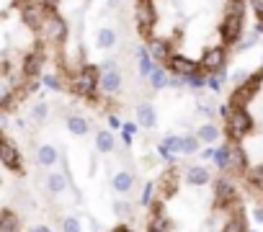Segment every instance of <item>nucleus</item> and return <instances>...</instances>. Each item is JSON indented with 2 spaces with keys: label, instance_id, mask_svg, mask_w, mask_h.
Instances as JSON below:
<instances>
[{
  "label": "nucleus",
  "instance_id": "4c0bfd02",
  "mask_svg": "<svg viewBox=\"0 0 263 232\" xmlns=\"http://www.w3.org/2000/svg\"><path fill=\"white\" fill-rule=\"evenodd\" d=\"M16 101V90L13 88H0V111H8Z\"/></svg>",
  "mask_w": 263,
  "mask_h": 232
},
{
  "label": "nucleus",
  "instance_id": "f257e3e1",
  "mask_svg": "<svg viewBox=\"0 0 263 232\" xmlns=\"http://www.w3.org/2000/svg\"><path fill=\"white\" fill-rule=\"evenodd\" d=\"M224 132H227V142H242L245 137H250L255 132V116L250 113V108H230L224 116Z\"/></svg>",
  "mask_w": 263,
  "mask_h": 232
},
{
  "label": "nucleus",
  "instance_id": "393cba45",
  "mask_svg": "<svg viewBox=\"0 0 263 232\" xmlns=\"http://www.w3.org/2000/svg\"><path fill=\"white\" fill-rule=\"evenodd\" d=\"M21 229V217L11 209L0 211V232H18Z\"/></svg>",
  "mask_w": 263,
  "mask_h": 232
},
{
  "label": "nucleus",
  "instance_id": "603ef678",
  "mask_svg": "<svg viewBox=\"0 0 263 232\" xmlns=\"http://www.w3.org/2000/svg\"><path fill=\"white\" fill-rule=\"evenodd\" d=\"M248 232H258V229H248Z\"/></svg>",
  "mask_w": 263,
  "mask_h": 232
},
{
  "label": "nucleus",
  "instance_id": "3c124183",
  "mask_svg": "<svg viewBox=\"0 0 263 232\" xmlns=\"http://www.w3.org/2000/svg\"><path fill=\"white\" fill-rule=\"evenodd\" d=\"M3 137H6V132H3V129H0V142H3Z\"/></svg>",
  "mask_w": 263,
  "mask_h": 232
},
{
  "label": "nucleus",
  "instance_id": "864d4df0",
  "mask_svg": "<svg viewBox=\"0 0 263 232\" xmlns=\"http://www.w3.org/2000/svg\"><path fill=\"white\" fill-rule=\"evenodd\" d=\"M49 232H52V229H49Z\"/></svg>",
  "mask_w": 263,
  "mask_h": 232
},
{
  "label": "nucleus",
  "instance_id": "473e14b6",
  "mask_svg": "<svg viewBox=\"0 0 263 232\" xmlns=\"http://www.w3.org/2000/svg\"><path fill=\"white\" fill-rule=\"evenodd\" d=\"M222 232H248V227H245V217H242V214L230 217V219L222 224Z\"/></svg>",
  "mask_w": 263,
  "mask_h": 232
},
{
  "label": "nucleus",
  "instance_id": "ddd939ff",
  "mask_svg": "<svg viewBox=\"0 0 263 232\" xmlns=\"http://www.w3.org/2000/svg\"><path fill=\"white\" fill-rule=\"evenodd\" d=\"M47 13H49V11H44L39 3H31V6H26V8L21 11V21H24V26H26V29L39 31V29H42V24H44V18H47Z\"/></svg>",
  "mask_w": 263,
  "mask_h": 232
},
{
  "label": "nucleus",
  "instance_id": "1a4fd4ad",
  "mask_svg": "<svg viewBox=\"0 0 263 232\" xmlns=\"http://www.w3.org/2000/svg\"><path fill=\"white\" fill-rule=\"evenodd\" d=\"M165 70H168L171 75H178V78L201 72V70H199V62H196V60H189L186 54H171L168 62H165Z\"/></svg>",
  "mask_w": 263,
  "mask_h": 232
},
{
  "label": "nucleus",
  "instance_id": "49530a36",
  "mask_svg": "<svg viewBox=\"0 0 263 232\" xmlns=\"http://www.w3.org/2000/svg\"><path fill=\"white\" fill-rule=\"evenodd\" d=\"M132 142H135V137H132V134H124V132H121V145H124V147H132Z\"/></svg>",
  "mask_w": 263,
  "mask_h": 232
},
{
  "label": "nucleus",
  "instance_id": "423d86ee",
  "mask_svg": "<svg viewBox=\"0 0 263 232\" xmlns=\"http://www.w3.org/2000/svg\"><path fill=\"white\" fill-rule=\"evenodd\" d=\"M101 80H98V90H101V95L103 98H111V95H119V90H121V72H119V65L114 62V60H106L101 67Z\"/></svg>",
  "mask_w": 263,
  "mask_h": 232
},
{
  "label": "nucleus",
  "instance_id": "c03bdc74",
  "mask_svg": "<svg viewBox=\"0 0 263 232\" xmlns=\"http://www.w3.org/2000/svg\"><path fill=\"white\" fill-rule=\"evenodd\" d=\"M108 127H111V129H121V122H119V116H114V113L108 116Z\"/></svg>",
  "mask_w": 263,
  "mask_h": 232
},
{
  "label": "nucleus",
  "instance_id": "72a5a7b5",
  "mask_svg": "<svg viewBox=\"0 0 263 232\" xmlns=\"http://www.w3.org/2000/svg\"><path fill=\"white\" fill-rule=\"evenodd\" d=\"M224 80H227V70H219V72H214V75H206V88H209L212 93H219L222 85H224Z\"/></svg>",
  "mask_w": 263,
  "mask_h": 232
},
{
  "label": "nucleus",
  "instance_id": "f03ea898",
  "mask_svg": "<svg viewBox=\"0 0 263 232\" xmlns=\"http://www.w3.org/2000/svg\"><path fill=\"white\" fill-rule=\"evenodd\" d=\"M98 80H101V70L96 65H83L72 72L70 78V90L85 101H98L101 90H98Z\"/></svg>",
  "mask_w": 263,
  "mask_h": 232
},
{
  "label": "nucleus",
  "instance_id": "2eb2a0df",
  "mask_svg": "<svg viewBox=\"0 0 263 232\" xmlns=\"http://www.w3.org/2000/svg\"><path fill=\"white\" fill-rule=\"evenodd\" d=\"M183 181L194 188H201L206 183H212V170L206 165H186L183 170Z\"/></svg>",
  "mask_w": 263,
  "mask_h": 232
},
{
  "label": "nucleus",
  "instance_id": "39448f33",
  "mask_svg": "<svg viewBox=\"0 0 263 232\" xmlns=\"http://www.w3.org/2000/svg\"><path fill=\"white\" fill-rule=\"evenodd\" d=\"M135 24L137 31L142 36H153V29L158 24V8H155V0H137L135 3Z\"/></svg>",
  "mask_w": 263,
  "mask_h": 232
},
{
  "label": "nucleus",
  "instance_id": "ea45409f",
  "mask_svg": "<svg viewBox=\"0 0 263 232\" xmlns=\"http://www.w3.org/2000/svg\"><path fill=\"white\" fill-rule=\"evenodd\" d=\"M119 132H124V134H132V137H135V134L140 132V127H137V122H124Z\"/></svg>",
  "mask_w": 263,
  "mask_h": 232
},
{
  "label": "nucleus",
  "instance_id": "58836bf2",
  "mask_svg": "<svg viewBox=\"0 0 263 232\" xmlns=\"http://www.w3.org/2000/svg\"><path fill=\"white\" fill-rule=\"evenodd\" d=\"M196 108H199V113H201V116H206V119H212V116H214V108H212V103H209V101H204V98H199Z\"/></svg>",
  "mask_w": 263,
  "mask_h": 232
},
{
  "label": "nucleus",
  "instance_id": "c9c22d12",
  "mask_svg": "<svg viewBox=\"0 0 263 232\" xmlns=\"http://www.w3.org/2000/svg\"><path fill=\"white\" fill-rule=\"evenodd\" d=\"M248 183L253 188H258L263 194V165H255V168H248Z\"/></svg>",
  "mask_w": 263,
  "mask_h": 232
},
{
  "label": "nucleus",
  "instance_id": "e433bc0d",
  "mask_svg": "<svg viewBox=\"0 0 263 232\" xmlns=\"http://www.w3.org/2000/svg\"><path fill=\"white\" fill-rule=\"evenodd\" d=\"M49 119V106L42 101V103H34V108H31V122H36V124H44Z\"/></svg>",
  "mask_w": 263,
  "mask_h": 232
},
{
  "label": "nucleus",
  "instance_id": "2f4dec72",
  "mask_svg": "<svg viewBox=\"0 0 263 232\" xmlns=\"http://www.w3.org/2000/svg\"><path fill=\"white\" fill-rule=\"evenodd\" d=\"M212 163L217 165V170H227V163H230V142H224L222 147L214 150V160H212Z\"/></svg>",
  "mask_w": 263,
  "mask_h": 232
},
{
  "label": "nucleus",
  "instance_id": "6e6552de",
  "mask_svg": "<svg viewBox=\"0 0 263 232\" xmlns=\"http://www.w3.org/2000/svg\"><path fill=\"white\" fill-rule=\"evenodd\" d=\"M145 232H173V224H171V219L165 214V204L160 199L150 206V217H147Z\"/></svg>",
  "mask_w": 263,
  "mask_h": 232
},
{
  "label": "nucleus",
  "instance_id": "b1692460",
  "mask_svg": "<svg viewBox=\"0 0 263 232\" xmlns=\"http://www.w3.org/2000/svg\"><path fill=\"white\" fill-rule=\"evenodd\" d=\"M199 150H201V142L196 140V134H181V140H178V155L191 158V155H199Z\"/></svg>",
  "mask_w": 263,
  "mask_h": 232
},
{
  "label": "nucleus",
  "instance_id": "7ed1b4c3",
  "mask_svg": "<svg viewBox=\"0 0 263 232\" xmlns=\"http://www.w3.org/2000/svg\"><path fill=\"white\" fill-rule=\"evenodd\" d=\"M39 36H42V42L54 44V47L65 44V39H67V21L57 11H49L44 24H42V29H39Z\"/></svg>",
  "mask_w": 263,
  "mask_h": 232
},
{
  "label": "nucleus",
  "instance_id": "cd10ccee",
  "mask_svg": "<svg viewBox=\"0 0 263 232\" xmlns=\"http://www.w3.org/2000/svg\"><path fill=\"white\" fill-rule=\"evenodd\" d=\"M116 42H119V36H116V31H114L111 26H103V29L98 31V36H96L98 49H114Z\"/></svg>",
  "mask_w": 263,
  "mask_h": 232
},
{
  "label": "nucleus",
  "instance_id": "09e8293b",
  "mask_svg": "<svg viewBox=\"0 0 263 232\" xmlns=\"http://www.w3.org/2000/svg\"><path fill=\"white\" fill-rule=\"evenodd\" d=\"M16 127H18V129H24V127H26V119H21V116H18V119H16Z\"/></svg>",
  "mask_w": 263,
  "mask_h": 232
},
{
  "label": "nucleus",
  "instance_id": "6ab92c4d",
  "mask_svg": "<svg viewBox=\"0 0 263 232\" xmlns=\"http://www.w3.org/2000/svg\"><path fill=\"white\" fill-rule=\"evenodd\" d=\"M60 160V150L54 145H42L36 147V165L39 168H54Z\"/></svg>",
  "mask_w": 263,
  "mask_h": 232
},
{
  "label": "nucleus",
  "instance_id": "a18cd8bd",
  "mask_svg": "<svg viewBox=\"0 0 263 232\" xmlns=\"http://www.w3.org/2000/svg\"><path fill=\"white\" fill-rule=\"evenodd\" d=\"M31 3H34V0H13V6H16L18 11H24V8H26V6H31Z\"/></svg>",
  "mask_w": 263,
  "mask_h": 232
},
{
  "label": "nucleus",
  "instance_id": "f3484780",
  "mask_svg": "<svg viewBox=\"0 0 263 232\" xmlns=\"http://www.w3.org/2000/svg\"><path fill=\"white\" fill-rule=\"evenodd\" d=\"M147 49H150V57H153L158 65H165L168 57L173 54V52H171V49H173L171 42L163 39V36H150V39H147Z\"/></svg>",
  "mask_w": 263,
  "mask_h": 232
},
{
  "label": "nucleus",
  "instance_id": "9d476101",
  "mask_svg": "<svg viewBox=\"0 0 263 232\" xmlns=\"http://www.w3.org/2000/svg\"><path fill=\"white\" fill-rule=\"evenodd\" d=\"M135 186H137V178H135V170H129V168H121L111 176V188L124 199L135 191Z\"/></svg>",
  "mask_w": 263,
  "mask_h": 232
},
{
  "label": "nucleus",
  "instance_id": "5701e85b",
  "mask_svg": "<svg viewBox=\"0 0 263 232\" xmlns=\"http://www.w3.org/2000/svg\"><path fill=\"white\" fill-rule=\"evenodd\" d=\"M155 201H158V181H145V186H142V191H140L137 204H140L142 209H150Z\"/></svg>",
  "mask_w": 263,
  "mask_h": 232
},
{
  "label": "nucleus",
  "instance_id": "a19ab883",
  "mask_svg": "<svg viewBox=\"0 0 263 232\" xmlns=\"http://www.w3.org/2000/svg\"><path fill=\"white\" fill-rule=\"evenodd\" d=\"M34 3H39L44 11H57L60 8V0H34Z\"/></svg>",
  "mask_w": 263,
  "mask_h": 232
},
{
  "label": "nucleus",
  "instance_id": "20e7f679",
  "mask_svg": "<svg viewBox=\"0 0 263 232\" xmlns=\"http://www.w3.org/2000/svg\"><path fill=\"white\" fill-rule=\"evenodd\" d=\"M227 60H230V49H227L224 44L204 47V52H201V57H199V70H201L204 75H214V72L224 70Z\"/></svg>",
  "mask_w": 263,
  "mask_h": 232
},
{
  "label": "nucleus",
  "instance_id": "8fccbe9b",
  "mask_svg": "<svg viewBox=\"0 0 263 232\" xmlns=\"http://www.w3.org/2000/svg\"><path fill=\"white\" fill-rule=\"evenodd\" d=\"M29 232H49V227H31Z\"/></svg>",
  "mask_w": 263,
  "mask_h": 232
},
{
  "label": "nucleus",
  "instance_id": "de8ad7c7",
  "mask_svg": "<svg viewBox=\"0 0 263 232\" xmlns=\"http://www.w3.org/2000/svg\"><path fill=\"white\" fill-rule=\"evenodd\" d=\"M111 232H132V227H129V224H119V227H114Z\"/></svg>",
  "mask_w": 263,
  "mask_h": 232
},
{
  "label": "nucleus",
  "instance_id": "f8f14e48",
  "mask_svg": "<svg viewBox=\"0 0 263 232\" xmlns=\"http://www.w3.org/2000/svg\"><path fill=\"white\" fill-rule=\"evenodd\" d=\"M248 168H250V163H248V152L242 150V145L230 142V163H227V173L242 176V173H248Z\"/></svg>",
  "mask_w": 263,
  "mask_h": 232
},
{
  "label": "nucleus",
  "instance_id": "f704fd0d",
  "mask_svg": "<svg viewBox=\"0 0 263 232\" xmlns=\"http://www.w3.org/2000/svg\"><path fill=\"white\" fill-rule=\"evenodd\" d=\"M60 232H83V222L78 217H62L60 219Z\"/></svg>",
  "mask_w": 263,
  "mask_h": 232
},
{
  "label": "nucleus",
  "instance_id": "bb28decb",
  "mask_svg": "<svg viewBox=\"0 0 263 232\" xmlns=\"http://www.w3.org/2000/svg\"><path fill=\"white\" fill-rule=\"evenodd\" d=\"M219 137H222V132H219L214 124H201V127L196 129V140H199L201 145H214Z\"/></svg>",
  "mask_w": 263,
  "mask_h": 232
},
{
  "label": "nucleus",
  "instance_id": "79ce46f5",
  "mask_svg": "<svg viewBox=\"0 0 263 232\" xmlns=\"http://www.w3.org/2000/svg\"><path fill=\"white\" fill-rule=\"evenodd\" d=\"M214 150H217V147H212V145H206L204 150H199L201 160H214Z\"/></svg>",
  "mask_w": 263,
  "mask_h": 232
},
{
  "label": "nucleus",
  "instance_id": "412c9836",
  "mask_svg": "<svg viewBox=\"0 0 263 232\" xmlns=\"http://www.w3.org/2000/svg\"><path fill=\"white\" fill-rule=\"evenodd\" d=\"M155 65H158V62L150 57L147 44L137 47V72H140V78H150V72H153V67H155Z\"/></svg>",
  "mask_w": 263,
  "mask_h": 232
},
{
  "label": "nucleus",
  "instance_id": "37998d69",
  "mask_svg": "<svg viewBox=\"0 0 263 232\" xmlns=\"http://www.w3.org/2000/svg\"><path fill=\"white\" fill-rule=\"evenodd\" d=\"M253 219H255L258 224H263V206H255V209H253Z\"/></svg>",
  "mask_w": 263,
  "mask_h": 232
},
{
  "label": "nucleus",
  "instance_id": "4be33fe9",
  "mask_svg": "<svg viewBox=\"0 0 263 232\" xmlns=\"http://www.w3.org/2000/svg\"><path fill=\"white\" fill-rule=\"evenodd\" d=\"M96 150L101 155H111L116 150V137H114L111 129H98L96 132Z\"/></svg>",
  "mask_w": 263,
  "mask_h": 232
},
{
  "label": "nucleus",
  "instance_id": "4468645a",
  "mask_svg": "<svg viewBox=\"0 0 263 232\" xmlns=\"http://www.w3.org/2000/svg\"><path fill=\"white\" fill-rule=\"evenodd\" d=\"M178 134H168L165 140H160L158 142V147H155V152H158V158L163 160V163H168V165H176V158H178Z\"/></svg>",
  "mask_w": 263,
  "mask_h": 232
},
{
  "label": "nucleus",
  "instance_id": "9b49d317",
  "mask_svg": "<svg viewBox=\"0 0 263 232\" xmlns=\"http://www.w3.org/2000/svg\"><path fill=\"white\" fill-rule=\"evenodd\" d=\"M42 67H44V52L42 49H31L24 62H21V75L29 80H39L42 78Z\"/></svg>",
  "mask_w": 263,
  "mask_h": 232
},
{
  "label": "nucleus",
  "instance_id": "0eeeda50",
  "mask_svg": "<svg viewBox=\"0 0 263 232\" xmlns=\"http://www.w3.org/2000/svg\"><path fill=\"white\" fill-rule=\"evenodd\" d=\"M0 165L8 168V170H21L24 168V152L8 137H3V142H0Z\"/></svg>",
  "mask_w": 263,
  "mask_h": 232
},
{
  "label": "nucleus",
  "instance_id": "a878e982",
  "mask_svg": "<svg viewBox=\"0 0 263 232\" xmlns=\"http://www.w3.org/2000/svg\"><path fill=\"white\" fill-rule=\"evenodd\" d=\"M168 78H171V72L165 70V65H155L147 80H150V85H153L155 90H165V88H168Z\"/></svg>",
  "mask_w": 263,
  "mask_h": 232
},
{
  "label": "nucleus",
  "instance_id": "c756f323",
  "mask_svg": "<svg viewBox=\"0 0 263 232\" xmlns=\"http://www.w3.org/2000/svg\"><path fill=\"white\" fill-rule=\"evenodd\" d=\"M39 85H42V88H47V90H54V93H60V90H62V80H60V75H54V72H42Z\"/></svg>",
  "mask_w": 263,
  "mask_h": 232
},
{
  "label": "nucleus",
  "instance_id": "aec40b11",
  "mask_svg": "<svg viewBox=\"0 0 263 232\" xmlns=\"http://www.w3.org/2000/svg\"><path fill=\"white\" fill-rule=\"evenodd\" d=\"M65 127H67V132L75 134V137H85V134L90 132V122L83 119L80 113H70L67 119H65Z\"/></svg>",
  "mask_w": 263,
  "mask_h": 232
},
{
  "label": "nucleus",
  "instance_id": "7c9ffc66",
  "mask_svg": "<svg viewBox=\"0 0 263 232\" xmlns=\"http://www.w3.org/2000/svg\"><path fill=\"white\" fill-rule=\"evenodd\" d=\"M183 88H186V90H201V88H206V75H204V72L186 75V78H183Z\"/></svg>",
  "mask_w": 263,
  "mask_h": 232
},
{
  "label": "nucleus",
  "instance_id": "c85d7f7f",
  "mask_svg": "<svg viewBox=\"0 0 263 232\" xmlns=\"http://www.w3.org/2000/svg\"><path fill=\"white\" fill-rule=\"evenodd\" d=\"M114 214L116 217H121V219H132V217H135V204H132L129 199H116L114 201Z\"/></svg>",
  "mask_w": 263,
  "mask_h": 232
},
{
  "label": "nucleus",
  "instance_id": "dca6fc26",
  "mask_svg": "<svg viewBox=\"0 0 263 232\" xmlns=\"http://www.w3.org/2000/svg\"><path fill=\"white\" fill-rule=\"evenodd\" d=\"M135 122H137V127L140 129H155L158 127V111H155V106L153 103H140L137 108H135Z\"/></svg>",
  "mask_w": 263,
  "mask_h": 232
},
{
  "label": "nucleus",
  "instance_id": "a211bd4d",
  "mask_svg": "<svg viewBox=\"0 0 263 232\" xmlns=\"http://www.w3.org/2000/svg\"><path fill=\"white\" fill-rule=\"evenodd\" d=\"M70 181V173L65 170H54V173H47V178H44V186H47V194L49 196H62L65 191H67V183Z\"/></svg>",
  "mask_w": 263,
  "mask_h": 232
}]
</instances>
